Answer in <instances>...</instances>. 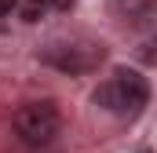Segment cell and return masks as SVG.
Instances as JSON below:
<instances>
[{"instance_id":"cell-1","label":"cell","mask_w":157,"mask_h":153,"mask_svg":"<svg viewBox=\"0 0 157 153\" xmlns=\"http://www.w3.org/2000/svg\"><path fill=\"white\" fill-rule=\"evenodd\" d=\"M150 99V84L139 69H113V76H106L95 91H91V102L106 113L117 117H135Z\"/></svg>"},{"instance_id":"cell-2","label":"cell","mask_w":157,"mask_h":153,"mask_svg":"<svg viewBox=\"0 0 157 153\" xmlns=\"http://www.w3.org/2000/svg\"><path fill=\"white\" fill-rule=\"evenodd\" d=\"M62 131V113L51 99H37V102H26L18 106L15 113V135L22 146L29 150H48Z\"/></svg>"},{"instance_id":"cell-7","label":"cell","mask_w":157,"mask_h":153,"mask_svg":"<svg viewBox=\"0 0 157 153\" xmlns=\"http://www.w3.org/2000/svg\"><path fill=\"white\" fill-rule=\"evenodd\" d=\"M18 4H22V0H0V22H4V18H11V15L18 11Z\"/></svg>"},{"instance_id":"cell-4","label":"cell","mask_w":157,"mask_h":153,"mask_svg":"<svg viewBox=\"0 0 157 153\" xmlns=\"http://www.w3.org/2000/svg\"><path fill=\"white\" fill-rule=\"evenodd\" d=\"M113 11H117L124 22L139 26V22H146L157 11V0H113Z\"/></svg>"},{"instance_id":"cell-8","label":"cell","mask_w":157,"mask_h":153,"mask_svg":"<svg viewBox=\"0 0 157 153\" xmlns=\"http://www.w3.org/2000/svg\"><path fill=\"white\" fill-rule=\"evenodd\" d=\"M143 153H150V150H143Z\"/></svg>"},{"instance_id":"cell-3","label":"cell","mask_w":157,"mask_h":153,"mask_svg":"<svg viewBox=\"0 0 157 153\" xmlns=\"http://www.w3.org/2000/svg\"><path fill=\"white\" fill-rule=\"evenodd\" d=\"M106 58V47L99 40H55L40 51V62L70 76H84L99 69V62Z\"/></svg>"},{"instance_id":"cell-5","label":"cell","mask_w":157,"mask_h":153,"mask_svg":"<svg viewBox=\"0 0 157 153\" xmlns=\"http://www.w3.org/2000/svg\"><path fill=\"white\" fill-rule=\"evenodd\" d=\"M73 0H26L22 4V22H40L51 11H70Z\"/></svg>"},{"instance_id":"cell-6","label":"cell","mask_w":157,"mask_h":153,"mask_svg":"<svg viewBox=\"0 0 157 153\" xmlns=\"http://www.w3.org/2000/svg\"><path fill=\"white\" fill-rule=\"evenodd\" d=\"M139 62H143V66H157V37H150L139 47Z\"/></svg>"}]
</instances>
